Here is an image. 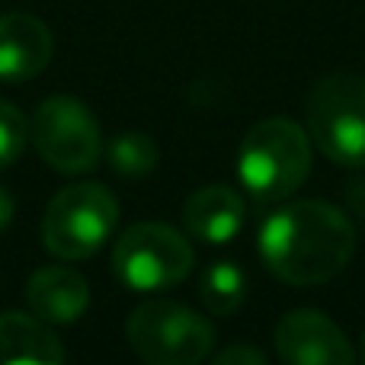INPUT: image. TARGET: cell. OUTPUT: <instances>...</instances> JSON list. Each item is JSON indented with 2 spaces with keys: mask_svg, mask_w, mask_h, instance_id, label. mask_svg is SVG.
Instances as JSON below:
<instances>
[{
  "mask_svg": "<svg viewBox=\"0 0 365 365\" xmlns=\"http://www.w3.org/2000/svg\"><path fill=\"white\" fill-rule=\"evenodd\" d=\"M125 336L145 365H199L215 343L212 324L173 298L138 304L128 314Z\"/></svg>",
  "mask_w": 365,
  "mask_h": 365,
  "instance_id": "5b68a950",
  "label": "cell"
},
{
  "mask_svg": "<svg viewBox=\"0 0 365 365\" xmlns=\"http://www.w3.org/2000/svg\"><path fill=\"white\" fill-rule=\"evenodd\" d=\"M29 138L42 160L58 173H90L103 158L100 122L77 96H48L29 122Z\"/></svg>",
  "mask_w": 365,
  "mask_h": 365,
  "instance_id": "8992f818",
  "label": "cell"
},
{
  "mask_svg": "<svg viewBox=\"0 0 365 365\" xmlns=\"http://www.w3.org/2000/svg\"><path fill=\"white\" fill-rule=\"evenodd\" d=\"M119 225V202L103 182L64 186L45 205L42 244L58 259H87L109 240Z\"/></svg>",
  "mask_w": 365,
  "mask_h": 365,
  "instance_id": "277c9868",
  "label": "cell"
},
{
  "mask_svg": "<svg viewBox=\"0 0 365 365\" xmlns=\"http://www.w3.org/2000/svg\"><path fill=\"white\" fill-rule=\"evenodd\" d=\"M55 55V38L48 26L29 13L0 16V81L23 83L38 77Z\"/></svg>",
  "mask_w": 365,
  "mask_h": 365,
  "instance_id": "9c48e42d",
  "label": "cell"
},
{
  "mask_svg": "<svg viewBox=\"0 0 365 365\" xmlns=\"http://www.w3.org/2000/svg\"><path fill=\"white\" fill-rule=\"evenodd\" d=\"M208 365H269V362H266V356L259 353L257 346H250V343H237V346L221 349Z\"/></svg>",
  "mask_w": 365,
  "mask_h": 365,
  "instance_id": "2e32d148",
  "label": "cell"
},
{
  "mask_svg": "<svg viewBox=\"0 0 365 365\" xmlns=\"http://www.w3.org/2000/svg\"><path fill=\"white\" fill-rule=\"evenodd\" d=\"M353 250V221L321 199L289 202L259 227V259L285 285L330 282L346 269Z\"/></svg>",
  "mask_w": 365,
  "mask_h": 365,
  "instance_id": "6da1fadb",
  "label": "cell"
},
{
  "mask_svg": "<svg viewBox=\"0 0 365 365\" xmlns=\"http://www.w3.org/2000/svg\"><path fill=\"white\" fill-rule=\"evenodd\" d=\"M195 266L192 244L170 225L138 221L119 237L113 250V269L125 289L160 292L173 289Z\"/></svg>",
  "mask_w": 365,
  "mask_h": 365,
  "instance_id": "52a82bcc",
  "label": "cell"
},
{
  "mask_svg": "<svg viewBox=\"0 0 365 365\" xmlns=\"http://www.w3.org/2000/svg\"><path fill=\"white\" fill-rule=\"evenodd\" d=\"M199 298L212 314L227 317L244 304L247 298V276L237 263H227V259H218L212 263L199 279Z\"/></svg>",
  "mask_w": 365,
  "mask_h": 365,
  "instance_id": "4fadbf2b",
  "label": "cell"
},
{
  "mask_svg": "<svg viewBox=\"0 0 365 365\" xmlns=\"http://www.w3.org/2000/svg\"><path fill=\"white\" fill-rule=\"evenodd\" d=\"M311 170V138L285 115L263 119L244 135L237 173L257 202H282L302 189Z\"/></svg>",
  "mask_w": 365,
  "mask_h": 365,
  "instance_id": "7a4b0ae2",
  "label": "cell"
},
{
  "mask_svg": "<svg viewBox=\"0 0 365 365\" xmlns=\"http://www.w3.org/2000/svg\"><path fill=\"white\" fill-rule=\"evenodd\" d=\"M0 365H64V346L51 324L36 314L4 311L0 314Z\"/></svg>",
  "mask_w": 365,
  "mask_h": 365,
  "instance_id": "7c38bea8",
  "label": "cell"
},
{
  "mask_svg": "<svg viewBox=\"0 0 365 365\" xmlns=\"http://www.w3.org/2000/svg\"><path fill=\"white\" fill-rule=\"evenodd\" d=\"M362 362H365V334H362Z\"/></svg>",
  "mask_w": 365,
  "mask_h": 365,
  "instance_id": "ac0fdd59",
  "label": "cell"
},
{
  "mask_svg": "<svg viewBox=\"0 0 365 365\" xmlns=\"http://www.w3.org/2000/svg\"><path fill=\"white\" fill-rule=\"evenodd\" d=\"M26 304L38 321L51 327H68L81 321L90 308V285L77 269L68 266H42L26 282Z\"/></svg>",
  "mask_w": 365,
  "mask_h": 365,
  "instance_id": "30bf717a",
  "label": "cell"
},
{
  "mask_svg": "<svg viewBox=\"0 0 365 365\" xmlns=\"http://www.w3.org/2000/svg\"><path fill=\"white\" fill-rule=\"evenodd\" d=\"M29 145V119L10 100H0V170L16 164Z\"/></svg>",
  "mask_w": 365,
  "mask_h": 365,
  "instance_id": "9a60e30c",
  "label": "cell"
},
{
  "mask_svg": "<svg viewBox=\"0 0 365 365\" xmlns=\"http://www.w3.org/2000/svg\"><path fill=\"white\" fill-rule=\"evenodd\" d=\"M247 205L240 199V192L225 182H212V186L195 189L182 205V225L189 227L195 240L202 244L221 247L231 237H237V231L244 227Z\"/></svg>",
  "mask_w": 365,
  "mask_h": 365,
  "instance_id": "8fae6325",
  "label": "cell"
},
{
  "mask_svg": "<svg viewBox=\"0 0 365 365\" xmlns=\"http://www.w3.org/2000/svg\"><path fill=\"white\" fill-rule=\"evenodd\" d=\"M106 158H109V164H113V170L122 173V177H148V173H154V167H158L160 151L151 135L122 132L109 141Z\"/></svg>",
  "mask_w": 365,
  "mask_h": 365,
  "instance_id": "5bb4252c",
  "label": "cell"
},
{
  "mask_svg": "<svg viewBox=\"0 0 365 365\" xmlns=\"http://www.w3.org/2000/svg\"><path fill=\"white\" fill-rule=\"evenodd\" d=\"M13 215H16V202H13L10 189L0 186V231H4V227H10Z\"/></svg>",
  "mask_w": 365,
  "mask_h": 365,
  "instance_id": "e0dca14e",
  "label": "cell"
},
{
  "mask_svg": "<svg viewBox=\"0 0 365 365\" xmlns=\"http://www.w3.org/2000/svg\"><path fill=\"white\" fill-rule=\"evenodd\" d=\"M276 353L285 365H356L349 336L314 308H295L279 321Z\"/></svg>",
  "mask_w": 365,
  "mask_h": 365,
  "instance_id": "ba28073f",
  "label": "cell"
},
{
  "mask_svg": "<svg viewBox=\"0 0 365 365\" xmlns=\"http://www.w3.org/2000/svg\"><path fill=\"white\" fill-rule=\"evenodd\" d=\"M304 132L327 160L365 170V77H321L304 96Z\"/></svg>",
  "mask_w": 365,
  "mask_h": 365,
  "instance_id": "3957f363",
  "label": "cell"
}]
</instances>
